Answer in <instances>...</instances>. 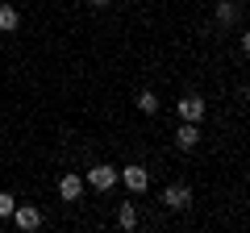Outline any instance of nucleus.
I'll use <instances>...</instances> for the list:
<instances>
[{
  "instance_id": "1",
  "label": "nucleus",
  "mask_w": 250,
  "mask_h": 233,
  "mask_svg": "<svg viewBox=\"0 0 250 233\" xmlns=\"http://www.w3.org/2000/svg\"><path fill=\"white\" fill-rule=\"evenodd\" d=\"M117 183H125L129 196H146V192H150V167H146V162H125V167L117 171Z\"/></svg>"
},
{
  "instance_id": "2",
  "label": "nucleus",
  "mask_w": 250,
  "mask_h": 233,
  "mask_svg": "<svg viewBox=\"0 0 250 233\" xmlns=\"http://www.w3.org/2000/svg\"><path fill=\"white\" fill-rule=\"evenodd\" d=\"M83 192H88V183H83V171H62L59 179H54V196H59L62 204H80Z\"/></svg>"
},
{
  "instance_id": "3",
  "label": "nucleus",
  "mask_w": 250,
  "mask_h": 233,
  "mask_svg": "<svg viewBox=\"0 0 250 233\" xmlns=\"http://www.w3.org/2000/svg\"><path fill=\"white\" fill-rule=\"evenodd\" d=\"M171 113H175L179 121H196V125H200V121L208 116V100L200 96V92H184V96L171 104Z\"/></svg>"
},
{
  "instance_id": "4",
  "label": "nucleus",
  "mask_w": 250,
  "mask_h": 233,
  "mask_svg": "<svg viewBox=\"0 0 250 233\" xmlns=\"http://www.w3.org/2000/svg\"><path fill=\"white\" fill-rule=\"evenodd\" d=\"M83 183H88L96 196H108V192L117 188V167L113 162H92V167L83 171Z\"/></svg>"
},
{
  "instance_id": "5",
  "label": "nucleus",
  "mask_w": 250,
  "mask_h": 233,
  "mask_svg": "<svg viewBox=\"0 0 250 233\" xmlns=\"http://www.w3.org/2000/svg\"><path fill=\"white\" fill-rule=\"evenodd\" d=\"M159 204L167 208V213H184V208L192 204V188H188V183H179V179H171L167 188L159 192Z\"/></svg>"
},
{
  "instance_id": "6",
  "label": "nucleus",
  "mask_w": 250,
  "mask_h": 233,
  "mask_svg": "<svg viewBox=\"0 0 250 233\" xmlns=\"http://www.w3.org/2000/svg\"><path fill=\"white\" fill-rule=\"evenodd\" d=\"M9 221L17 225V229L34 233V229H42L46 213H42V204H34V200H25V204H17V208H13V213H9Z\"/></svg>"
},
{
  "instance_id": "7",
  "label": "nucleus",
  "mask_w": 250,
  "mask_h": 233,
  "mask_svg": "<svg viewBox=\"0 0 250 233\" xmlns=\"http://www.w3.org/2000/svg\"><path fill=\"white\" fill-rule=\"evenodd\" d=\"M171 142H175L184 154H192L200 142H205V134H200V125H196V121H179V129H171Z\"/></svg>"
},
{
  "instance_id": "8",
  "label": "nucleus",
  "mask_w": 250,
  "mask_h": 233,
  "mask_svg": "<svg viewBox=\"0 0 250 233\" xmlns=\"http://www.w3.org/2000/svg\"><path fill=\"white\" fill-rule=\"evenodd\" d=\"M134 108H138L142 116H163V108H167V104H159V92H154V88H138Z\"/></svg>"
},
{
  "instance_id": "9",
  "label": "nucleus",
  "mask_w": 250,
  "mask_h": 233,
  "mask_svg": "<svg viewBox=\"0 0 250 233\" xmlns=\"http://www.w3.org/2000/svg\"><path fill=\"white\" fill-rule=\"evenodd\" d=\"M113 221L121 225V229H138V225H142V221H138V208L129 204V200H117V213H113Z\"/></svg>"
},
{
  "instance_id": "10",
  "label": "nucleus",
  "mask_w": 250,
  "mask_h": 233,
  "mask_svg": "<svg viewBox=\"0 0 250 233\" xmlns=\"http://www.w3.org/2000/svg\"><path fill=\"white\" fill-rule=\"evenodd\" d=\"M21 29V9L17 4H0V34H17Z\"/></svg>"
},
{
  "instance_id": "11",
  "label": "nucleus",
  "mask_w": 250,
  "mask_h": 233,
  "mask_svg": "<svg viewBox=\"0 0 250 233\" xmlns=\"http://www.w3.org/2000/svg\"><path fill=\"white\" fill-rule=\"evenodd\" d=\"M213 17H217V25H233V21H238L242 17V9H238V4H233V0H217V9H213Z\"/></svg>"
},
{
  "instance_id": "12",
  "label": "nucleus",
  "mask_w": 250,
  "mask_h": 233,
  "mask_svg": "<svg viewBox=\"0 0 250 233\" xmlns=\"http://www.w3.org/2000/svg\"><path fill=\"white\" fill-rule=\"evenodd\" d=\"M13 208H17V196H13V192H0V221H9Z\"/></svg>"
},
{
  "instance_id": "13",
  "label": "nucleus",
  "mask_w": 250,
  "mask_h": 233,
  "mask_svg": "<svg viewBox=\"0 0 250 233\" xmlns=\"http://www.w3.org/2000/svg\"><path fill=\"white\" fill-rule=\"evenodd\" d=\"M238 54H242V58H246V54H250V34H246V29H242V34H238Z\"/></svg>"
},
{
  "instance_id": "14",
  "label": "nucleus",
  "mask_w": 250,
  "mask_h": 233,
  "mask_svg": "<svg viewBox=\"0 0 250 233\" xmlns=\"http://www.w3.org/2000/svg\"><path fill=\"white\" fill-rule=\"evenodd\" d=\"M88 4L92 9H104V4H113V0H88Z\"/></svg>"
}]
</instances>
